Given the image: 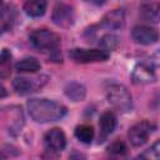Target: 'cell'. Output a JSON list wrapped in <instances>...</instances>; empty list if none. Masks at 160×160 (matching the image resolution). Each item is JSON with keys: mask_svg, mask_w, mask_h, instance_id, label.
I'll list each match as a JSON object with an SVG mask.
<instances>
[{"mask_svg": "<svg viewBox=\"0 0 160 160\" xmlns=\"http://www.w3.org/2000/svg\"><path fill=\"white\" fill-rule=\"evenodd\" d=\"M28 111L36 122H51L60 120L68 112L65 105L48 99H30L28 101Z\"/></svg>", "mask_w": 160, "mask_h": 160, "instance_id": "obj_1", "label": "cell"}, {"mask_svg": "<svg viewBox=\"0 0 160 160\" xmlns=\"http://www.w3.org/2000/svg\"><path fill=\"white\" fill-rule=\"evenodd\" d=\"M86 1H89L91 4H95V5H101V4L105 2V0H86Z\"/></svg>", "mask_w": 160, "mask_h": 160, "instance_id": "obj_25", "label": "cell"}, {"mask_svg": "<svg viewBox=\"0 0 160 160\" xmlns=\"http://www.w3.org/2000/svg\"><path fill=\"white\" fill-rule=\"evenodd\" d=\"M10 62H11V54L8 49H2L1 58H0V75L5 79L10 74Z\"/></svg>", "mask_w": 160, "mask_h": 160, "instance_id": "obj_21", "label": "cell"}, {"mask_svg": "<svg viewBox=\"0 0 160 160\" xmlns=\"http://www.w3.org/2000/svg\"><path fill=\"white\" fill-rule=\"evenodd\" d=\"M24 10L31 18L42 16L46 10V0H28L24 4Z\"/></svg>", "mask_w": 160, "mask_h": 160, "instance_id": "obj_15", "label": "cell"}, {"mask_svg": "<svg viewBox=\"0 0 160 160\" xmlns=\"http://www.w3.org/2000/svg\"><path fill=\"white\" fill-rule=\"evenodd\" d=\"M44 145H45V149L50 152L61 151L66 145L65 134L61 131V129H58V128L50 129L44 136Z\"/></svg>", "mask_w": 160, "mask_h": 160, "instance_id": "obj_7", "label": "cell"}, {"mask_svg": "<svg viewBox=\"0 0 160 160\" xmlns=\"http://www.w3.org/2000/svg\"><path fill=\"white\" fill-rule=\"evenodd\" d=\"M48 81L46 76H38V78H15L12 81V86L15 89V91L20 95H26L34 91H38L40 88H42L45 85V82Z\"/></svg>", "mask_w": 160, "mask_h": 160, "instance_id": "obj_6", "label": "cell"}, {"mask_svg": "<svg viewBox=\"0 0 160 160\" xmlns=\"http://www.w3.org/2000/svg\"><path fill=\"white\" fill-rule=\"evenodd\" d=\"M131 80L134 84H138V85H145V84L154 82L156 80V75L152 69V65L146 64V62L138 64L132 70Z\"/></svg>", "mask_w": 160, "mask_h": 160, "instance_id": "obj_9", "label": "cell"}, {"mask_svg": "<svg viewBox=\"0 0 160 160\" xmlns=\"http://www.w3.org/2000/svg\"><path fill=\"white\" fill-rule=\"evenodd\" d=\"M99 128H100V138L99 141H104V139L110 135L116 128V116L112 111H105L101 114L99 119Z\"/></svg>", "mask_w": 160, "mask_h": 160, "instance_id": "obj_12", "label": "cell"}, {"mask_svg": "<svg viewBox=\"0 0 160 160\" xmlns=\"http://www.w3.org/2000/svg\"><path fill=\"white\" fill-rule=\"evenodd\" d=\"M140 14L144 20L154 24L160 22V4L158 2H150V4H144L140 8Z\"/></svg>", "mask_w": 160, "mask_h": 160, "instance_id": "obj_14", "label": "cell"}, {"mask_svg": "<svg viewBox=\"0 0 160 160\" xmlns=\"http://www.w3.org/2000/svg\"><path fill=\"white\" fill-rule=\"evenodd\" d=\"M69 56L80 64L105 61L109 59V51L104 49H72L69 52Z\"/></svg>", "mask_w": 160, "mask_h": 160, "instance_id": "obj_5", "label": "cell"}, {"mask_svg": "<svg viewBox=\"0 0 160 160\" xmlns=\"http://www.w3.org/2000/svg\"><path fill=\"white\" fill-rule=\"evenodd\" d=\"M14 18H15L14 8L10 5L4 6L2 12H1V30H2V32L11 28V25L14 22Z\"/></svg>", "mask_w": 160, "mask_h": 160, "instance_id": "obj_19", "label": "cell"}, {"mask_svg": "<svg viewBox=\"0 0 160 160\" xmlns=\"http://www.w3.org/2000/svg\"><path fill=\"white\" fill-rule=\"evenodd\" d=\"M150 62H151V65H152V64H154V65H158V66L160 65V51H158V52L154 54V56L151 58V61H150Z\"/></svg>", "mask_w": 160, "mask_h": 160, "instance_id": "obj_24", "label": "cell"}, {"mask_svg": "<svg viewBox=\"0 0 160 160\" xmlns=\"http://www.w3.org/2000/svg\"><path fill=\"white\" fill-rule=\"evenodd\" d=\"M4 116L10 120L9 121L10 122V125H9L10 134H16L21 130V128L24 125V116H22V111L20 108L10 106L9 110L4 111Z\"/></svg>", "mask_w": 160, "mask_h": 160, "instance_id": "obj_13", "label": "cell"}, {"mask_svg": "<svg viewBox=\"0 0 160 160\" xmlns=\"http://www.w3.org/2000/svg\"><path fill=\"white\" fill-rule=\"evenodd\" d=\"M139 159H152V160H160V140L154 142L149 149H146L144 152L139 155Z\"/></svg>", "mask_w": 160, "mask_h": 160, "instance_id": "obj_22", "label": "cell"}, {"mask_svg": "<svg viewBox=\"0 0 160 160\" xmlns=\"http://www.w3.org/2000/svg\"><path fill=\"white\" fill-rule=\"evenodd\" d=\"M30 44L39 51H56L60 45V36L48 29H39L30 34Z\"/></svg>", "mask_w": 160, "mask_h": 160, "instance_id": "obj_2", "label": "cell"}, {"mask_svg": "<svg viewBox=\"0 0 160 160\" xmlns=\"http://www.w3.org/2000/svg\"><path fill=\"white\" fill-rule=\"evenodd\" d=\"M106 99L112 108H115L116 110H119L121 112H128L132 108L131 94L129 92V90L125 86H122L120 84L111 85L108 89Z\"/></svg>", "mask_w": 160, "mask_h": 160, "instance_id": "obj_3", "label": "cell"}, {"mask_svg": "<svg viewBox=\"0 0 160 160\" xmlns=\"http://www.w3.org/2000/svg\"><path fill=\"white\" fill-rule=\"evenodd\" d=\"M131 36L138 44H142V45H151L159 40L158 30L148 25L135 26L131 31Z\"/></svg>", "mask_w": 160, "mask_h": 160, "instance_id": "obj_8", "label": "cell"}, {"mask_svg": "<svg viewBox=\"0 0 160 160\" xmlns=\"http://www.w3.org/2000/svg\"><path fill=\"white\" fill-rule=\"evenodd\" d=\"M40 68V62L35 58H25L15 64V69L19 72H36Z\"/></svg>", "mask_w": 160, "mask_h": 160, "instance_id": "obj_16", "label": "cell"}, {"mask_svg": "<svg viewBox=\"0 0 160 160\" xmlns=\"http://www.w3.org/2000/svg\"><path fill=\"white\" fill-rule=\"evenodd\" d=\"M75 136L78 140H80L84 144H90L94 139V129L90 125H79L75 129Z\"/></svg>", "mask_w": 160, "mask_h": 160, "instance_id": "obj_18", "label": "cell"}, {"mask_svg": "<svg viewBox=\"0 0 160 160\" xmlns=\"http://www.w3.org/2000/svg\"><path fill=\"white\" fill-rule=\"evenodd\" d=\"M52 22L61 28H69L74 24V11L72 8L66 4H59L52 11Z\"/></svg>", "mask_w": 160, "mask_h": 160, "instance_id": "obj_10", "label": "cell"}, {"mask_svg": "<svg viewBox=\"0 0 160 160\" xmlns=\"http://www.w3.org/2000/svg\"><path fill=\"white\" fill-rule=\"evenodd\" d=\"M155 128H156L155 124L149 120H141V121L134 124L128 132L131 145H134V146L144 145L148 141L150 134L155 130Z\"/></svg>", "mask_w": 160, "mask_h": 160, "instance_id": "obj_4", "label": "cell"}, {"mask_svg": "<svg viewBox=\"0 0 160 160\" xmlns=\"http://www.w3.org/2000/svg\"><path fill=\"white\" fill-rule=\"evenodd\" d=\"M65 94L72 101H81L85 98L86 90H85V88L81 84H79V82H71V84H68L66 85Z\"/></svg>", "mask_w": 160, "mask_h": 160, "instance_id": "obj_17", "label": "cell"}, {"mask_svg": "<svg viewBox=\"0 0 160 160\" xmlns=\"http://www.w3.org/2000/svg\"><path fill=\"white\" fill-rule=\"evenodd\" d=\"M124 22H125L124 11L120 9H115L104 15V18L100 21V25L109 30H118L124 26Z\"/></svg>", "mask_w": 160, "mask_h": 160, "instance_id": "obj_11", "label": "cell"}, {"mask_svg": "<svg viewBox=\"0 0 160 160\" xmlns=\"http://www.w3.org/2000/svg\"><path fill=\"white\" fill-rule=\"evenodd\" d=\"M119 44H120V39H119V36H116L114 34H106L99 41V45L101 46V49H104L106 51L116 49L119 46Z\"/></svg>", "mask_w": 160, "mask_h": 160, "instance_id": "obj_20", "label": "cell"}, {"mask_svg": "<svg viewBox=\"0 0 160 160\" xmlns=\"http://www.w3.org/2000/svg\"><path fill=\"white\" fill-rule=\"evenodd\" d=\"M106 150H108L110 154H114V155H124L128 149H126V145H125L122 141L115 140V141H112V142L108 146Z\"/></svg>", "mask_w": 160, "mask_h": 160, "instance_id": "obj_23", "label": "cell"}]
</instances>
